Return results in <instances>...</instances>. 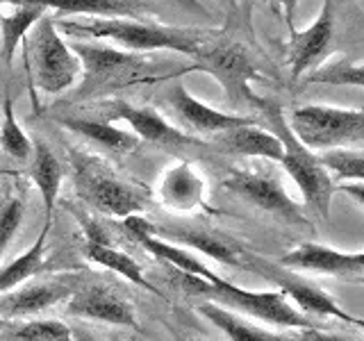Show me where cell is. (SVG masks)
<instances>
[{"mask_svg": "<svg viewBox=\"0 0 364 341\" xmlns=\"http://www.w3.org/2000/svg\"><path fill=\"white\" fill-rule=\"evenodd\" d=\"M82 64V82L75 91V100L100 98L112 91L136 85L168 82L189 71H196L193 62L159 60L151 53H132L107 41H73L68 43Z\"/></svg>", "mask_w": 364, "mask_h": 341, "instance_id": "obj_1", "label": "cell"}, {"mask_svg": "<svg viewBox=\"0 0 364 341\" xmlns=\"http://www.w3.org/2000/svg\"><path fill=\"white\" fill-rule=\"evenodd\" d=\"M55 26L66 34H85L98 41H112L123 50L132 53H155V50H176L187 57H196L198 50L210 37L205 30L191 28H171L159 23H148L139 18H60Z\"/></svg>", "mask_w": 364, "mask_h": 341, "instance_id": "obj_2", "label": "cell"}, {"mask_svg": "<svg viewBox=\"0 0 364 341\" xmlns=\"http://www.w3.org/2000/svg\"><path fill=\"white\" fill-rule=\"evenodd\" d=\"M178 284L189 296H196V298H203L208 303L221 305L225 310L237 312V314L259 318V321L271 323V325L321 330V323H316L312 316L301 314L280 291H250V289L237 287V284L223 280L221 276H216L212 271L205 278L178 271Z\"/></svg>", "mask_w": 364, "mask_h": 341, "instance_id": "obj_3", "label": "cell"}, {"mask_svg": "<svg viewBox=\"0 0 364 341\" xmlns=\"http://www.w3.org/2000/svg\"><path fill=\"white\" fill-rule=\"evenodd\" d=\"M253 107H257L262 112V117L267 119L269 130L280 139V144H282L280 164L296 182L303 200L310 205L321 219H330V205H333L335 185H333V178H330L328 170L316 162V153H312L310 148H305L291 134L280 102L257 96Z\"/></svg>", "mask_w": 364, "mask_h": 341, "instance_id": "obj_4", "label": "cell"}, {"mask_svg": "<svg viewBox=\"0 0 364 341\" xmlns=\"http://www.w3.org/2000/svg\"><path fill=\"white\" fill-rule=\"evenodd\" d=\"M28 64L34 85L43 94H64L68 87H73L75 80L82 75V64L77 55L71 50L60 32H57L53 16H41L30 28L28 39Z\"/></svg>", "mask_w": 364, "mask_h": 341, "instance_id": "obj_5", "label": "cell"}, {"mask_svg": "<svg viewBox=\"0 0 364 341\" xmlns=\"http://www.w3.org/2000/svg\"><path fill=\"white\" fill-rule=\"evenodd\" d=\"M291 134L312 153L330 151V148H362L364 141V112L305 105L291 112L287 119Z\"/></svg>", "mask_w": 364, "mask_h": 341, "instance_id": "obj_6", "label": "cell"}, {"mask_svg": "<svg viewBox=\"0 0 364 341\" xmlns=\"http://www.w3.org/2000/svg\"><path fill=\"white\" fill-rule=\"evenodd\" d=\"M71 173L77 196L98 212L117 216V219H128L144 210L136 191L121 182L117 173L96 155L71 151Z\"/></svg>", "mask_w": 364, "mask_h": 341, "instance_id": "obj_7", "label": "cell"}, {"mask_svg": "<svg viewBox=\"0 0 364 341\" xmlns=\"http://www.w3.org/2000/svg\"><path fill=\"white\" fill-rule=\"evenodd\" d=\"M191 62L196 64V71L210 73L223 87L230 102H235V105H244V102L255 105L257 94L250 89V82L259 77V71L250 62L244 45L232 41H208Z\"/></svg>", "mask_w": 364, "mask_h": 341, "instance_id": "obj_8", "label": "cell"}, {"mask_svg": "<svg viewBox=\"0 0 364 341\" xmlns=\"http://www.w3.org/2000/svg\"><path fill=\"white\" fill-rule=\"evenodd\" d=\"M248 259V264L257 271L262 278H267L271 284H276L278 291L287 301H294V307L305 316H321V318H337V321H346L350 325H362L358 316L348 314L346 310H341V305L333 298L330 293H326L321 287H316L314 282L305 280L301 276H296L294 271L282 269L276 261H269L264 257L244 253Z\"/></svg>", "mask_w": 364, "mask_h": 341, "instance_id": "obj_9", "label": "cell"}, {"mask_svg": "<svg viewBox=\"0 0 364 341\" xmlns=\"http://www.w3.org/2000/svg\"><path fill=\"white\" fill-rule=\"evenodd\" d=\"M223 189L237 193L239 198L255 205L282 221H289L296 225H305L307 219L301 214L299 202H296L287 191H284L278 175L267 173V170H250V168H237L230 170L223 178Z\"/></svg>", "mask_w": 364, "mask_h": 341, "instance_id": "obj_10", "label": "cell"}, {"mask_svg": "<svg viewBox=\"0 0 364 341\" xmlns=\"http://www.w3.org/2000/svg\"><path fill=\"white\" fill-rule=\"evenodd\" d=\"M109 105H112L109 117L128 123L130 132L136 139L166 148V151H180V148H191V146L203 144L196 136H191L182 128H176L173 123H168L162 114L153 107H134L130 102H123V100H114Z\"/></svg>", "mask_w": 364, "mask_h": 341, "instance_id": "obj_11", "label": "cell"}, {"mask_svg": "<svg viewBox=\"0 0 364 341\" xmlns=\"http://www.w3.org/2000/svg\"><path fill=\"white\" fill-rule=\"evenodd\" d=\"M276 264L289 271L321 273V276H335L348 280H360L364 276V255L360 250L358 253H344V250L314 244V242L296 246L284 257H280Z\"/></svg>", "mask_w": 364, "mask_h": 341, "instance_id": "obj_12", "label": "cell"}, {"mask_svg": "<svg viewBox=\"0 0 364 341\" xmlns=\"http://www.w3.org/2000/svg\"><path fill=\"white\" fill-rule=\"evenodd\" d=\"M333 34H335V0H323V7L312 26L303 32H291L289 62H291L294 80H303L312 68L328 60L330 45H333Z\"/></svg>", "mask_w": 364, "mask_h": 341, "instance_id": "obj_13", "label": "cell"}, {"mask_svg": "<svg viewBox=\"0 0 364 341\" xmlns=\"http://www.w3.org/2000/svg\"><path fill=\"white\" fill-rule=\"evenodd\" d=\"M77 289V278H57L46 282H32L11 291L0 293V316L3 318H18L32 316L50 310L53 305L68 301Z\"/></svg>", "mask_w": 364, "mask_h": 341, "instance_id": "obj_14", "label": "cell"}, {"mask_svg": "<svg viewBox=\"0 0 364 341\" xmlns=\"http://www.w3.org/2000/svg\"><path fill=\"white\" fill-rule=\"evenodd\" d=\"M166 102L168 107L176 112L180 123H185V128L191 132L200 134H216L223 130L237 128V125L255 123V119L242 117V114H228L221 109L210 107L208 102L198 100L193 94H189L185 85H173L166 91Z\"/></svg>", "mask_w": 364, "mask_h": 341, "instance_id": "obj_15", "label": "cell"}, {"mask_svg": "<svg viewBox=\"0 0 364 341\" xmlns=\"http://www.w3.org/2000/svg\"><path fill=\"white\" fill-rule=\"evenodd\" d=\"M155 234H162L159 239H164V242H168V244H176L180 248L198 250V253L216 259L219 264L244 266L246 250L235 246L232 242H228V239L221 234H214L210 230H205V227L191 225V223L168 221L164 225H155Z\"/></svg>", "mask_w": 364, "mask_h": 341, "instance_id": "obj_16", "label": "cell"}, {"mask_svg": "<svg viewBox=\"0 0 364 341\" xmlns=\"http://www.w3.org/2000/svg\"><path fill=\"white\" fill-rule=\"evenodd\" d=\"M66 312L87 321H100L109 325H136L134 310L119 293L102 287H77L66 301Z\"/></svg>", "mask_w": 364, "mask_h": 341, "instance_id": "obj_17", "label": "cell"}, {"mask_svg": "<svg viewBox=\"0 0 364 341\" xmlns=\"http://www.w3.org/2000/svg\"><path fill=\"white\" fill-rule=\"evenodd\" d=\"M208 144L212 148L228 155H239V157H262V159H273L280 162L282 159V144L271 130L257 128L255 123L237 125V128L223 130L212 134Z\"/></svg>", "mask_w": 364, "mask_h": 341, "instance_id": "obj_18", "label": "cell"}, {"mask_svg": "<svg viewBox=\"0 0 364 341\" xmlns=\"http://www.w3.org/2000/svg\"><path fill=\"white\" fill-rule=\"evenodd\" d=\"M157 198L176 212L196 210L205 202V178L189 162H180L159 178Z\"/></svg>", "mask_w": 364, "mask_h": 341, "instance_id": "obj_19", "label": "cell"}, {"mask_svg": "<svg viewBox=\"0 0 364 341\" xmlns=\"http://www.w3.org/2000/svg\"><path fill=\"white\" fill-rule=\"evenodd\" d=\"M30 162H32L30 164V178L41 193L43 210H46V223L53 225V212H55L57 196H60L64 170L60 166V159L55 157V153L48 148V144L41 141V139L32 141Z\"/></svg>", "mask_w": 364, "mask_h": 341, "instance_id": "obj_20", "label": "cell"}, {"mask_svg": "<svg viewBox=\"0 0 364 341\" xmlns=\"http://www.w3.org/2000/svg\"><path fill=\"white\" fill-rule=\"evenodd\" d=\"M198 312L208 318L214 328H219L230 341H303L301 337L280 335V332H273V330L253 325L246 316L225 310L221 305L208 303V301L198 307Z\"/></svg>", "mask_w": 364, "mask_h": 341, "instance_id": "obj_21", "label": "cell"}, {"mask_svg": "<svg viewBox=\"0 0 364 341\" xmlns=\"http://www.w3.org/2000/svg\"><path fill=\"white\" fill-rule=\"evenodd\" d=\"M14 9L9 14H0V43H3V60L11 64L14 55L18 50V43L30 32V28L41 16H46V7L39 5L37 0H16Z\"/></svg>", "mask_w": 364, "mask_h": 341, "instance_id": "obj_22", "label": "cell"}, {"mask_svg": "<svg viewBox=\"0 0 364 341\" xmlns=\"http://www.w3.org/2000/svg\"><path fill=\"white\" fill-rule=\"evenodd\" d=\"M37 3L60 14L94 18H136L141 11L139 0H37Z\"/></svg>", "mask_w": 364, "mask_h": 341, "instance_id": "obj_23", "label": "cell"}, {"mask_svg": "<svg viewBox=\"0 0 364 341\" xmlns=\"http://www.w3.org/2000/svg\"><path fill=\"white\" fill-rule=\"evenodd\" d=\"M60 121H62L64 128L80 134L82 139L94 141V144L107 148V151H112V153H119V155L132 153L136 148V144H139V139H136L130 130L117 128V125H112L107 121L73 119V117H64Z\"/></svg>", "mask_w": 364, "mask_h": 341, "instance_id": "obj_24", "label": "cell"}, {"mask_svg": "<svg viewBox=\"0 0 364 341\" xmlns=\"http://www.w3.org/2000/svg\"><path fill=\"white\" fill-rule=\"evenodd\" d=\"M48 232H50V225L43 223V230H41L37 242H34L23 255H18L16 259H11L9 264L0 266V293L21 287L23 282H28L32 276H37V273L43 269V264H46V261H43L46 239H48Z\"/></svg>", "mask_w": 364, "mask_h": 341, "instance_id": "obj_25", "label": "cell"}, {"mask_svg": "<svg viewBox=\"0 0 364 341\" xmlns=\"http://www.w3.org/2000/svg\"><path fill=\"white\" fill-rule=\"evenodd\" d=\"M85 255L91 261H94V264L105 266V269H109L114 273H119V276H123L128 282H134L136 287H144V289H148L151 293H157V289L146 280L141 266L136 264V261L130 255L121 253L119 248H114L109 244H91V242H87Z\"/></svg>", "mask_w": 364, "mask_h": 341, "instance_id": "obj_26", "label": "cell"}, {"mask_svg": "<svg viewBox=\"0 0 364 341\" xmlns=\"http://www.w3.org/2000/svg\"><path fill=\"white\" fill-rule=\"evenodd\" d=\"M303 82L305 85H333V87L360 89L364 82V66H362V62H353L348 57L323 60L303 77Z\"/></svg>", "mask_w": 364, "mask_h": 341, "instance_id": "obj_27", "label": "cell"}, {"mask_svg": "<svg viewBox=\"0 0 364 341\" xmlns=\"http://www.w3.org/2000/svg\"><path fill=\"white\" fill-rule=\"evenodd\" d=\"M316 162L328 173L341 180L362 182L364 180V151L362 148H330V151L316 153Z\"/></svg>", "mask_w": 364, "mask_h": 341, "instance_id": "obj_28", "label": "cell"}, {"mask_svg": "<svg viewBox=\"0 0 364 341\" xmlns=\"http://www.w3.org/2000/svg\"><path fill=\"white\" fill-rule=\"evenodd\" d=\"M0 148L11 159L26 162L32 155V139L21 130V125L14 117V107H11V98L5 96L3 100V123H0Z\"/></svg>", "mask_w": 364, "mask_h": 341, "instance_id": "obj_29", "label": "cell"}, {"mask_svg": "<svg viewBox=\"0 0 364 341\" xmlns=\"http://www.w3.org/2000/svg\"><path fill=\"white\" fill-rule=\"evenodd\" d=\"M11 341H73V335L62 321H30L11 332Z\"/></svg>", "mask_w": 364, "mask_h": 341, "instance_id": "obj_30", "label": "cell"}, {"mask_svg": "<svg viewBox=\"0 0 364 341\" xmlns=\"http://www.w3.org/2000/svg\"><path fill=\"white\" fill-rule=\"evenodd\" d=\"M23 216H26V202L21 196H7L0 205V255L21 230Z\"/></svg>", "mask_w": 364, "mask_h": 341, "instance_id": "obj_31", "label": "cell"}, {"mask_svg": "<svg viewBox=\"0 0 364 341\" xmlns=\"http://www.w3.org/2000/svg\"><path fill=\"white\" fill-rule=\"evenodd\" d=\"M301 339L303 341H355V339H344V337H337V335H328L323 330H303L301 332Z\"/></svg>", "mask_w": 364, "mask_h": 341, "instance_id": "obj_32", "label": "cell"}, {"mask_svg": "<svg viewBox=\"0 0 364 341\" xmlns=\"http://www.w3.org/2000/svg\"><path fill=\"white\" fill-rule=\"evenodd\" d=\"M341 191L350 193L360 207H364V185H362V182H346V185L341 187Z\"/></svg>", "mask_w": 364, "mask_h": 341, "instance_id": "obj_33", "label": "cell"}, {"mask_svg": "<svg viewBox=\"0 0 364 341\" xmlns=\"http://www.w3.org/2000/svg\"><path fill=\"white\" fill-rule=\"evenodd\" d=\"M182 7H189V9H196V11H205V7L198 3V0H176Z\"/></svg>", "mask_w": 364, "mask_h": 341, "instance_id": "obj_34", "label": "cell"}, {"mask_svg": "<svg viewBox=\"0 0 364 341\" xmlns=\"http://www.w3.org/2000/svg\"><path fill=\"white\" fill-rule=\"evenodd\" d=\"M71 335H73L75 341H98L96 337H91V335L82 332V330H71Z\"/></svg>", "mask_w": 364, "mask_h": 341, "instance_id": "obj_35", "label": "cell"}, {"mask_svg": "<svg viewBox=\"0 0 364 341\" xmlns=\"http://www.w3.org/2000/svg\"><path fill=\"white\" fill-rule=\"evenodd\" d=\"M3 3H5V0H0V7H3Z\"/></svg>", "mask_w": 364, "mask_h": 341, "instance_id": "obj_36", "label": "cell"}, {"mask_svg": "<svg viewBox=\"0 0 364 341\" xmlns=\"http://www.w3.org/2000/svg\"><path fill=\"white\" fill-rule=\"evenodd\" d=\"M9 3H16V0H9Z\"/></svg>", "mask_w": 364, "mask_h": 341, "instance_id": "obj_37", "label": "cell"}]
</instances>
